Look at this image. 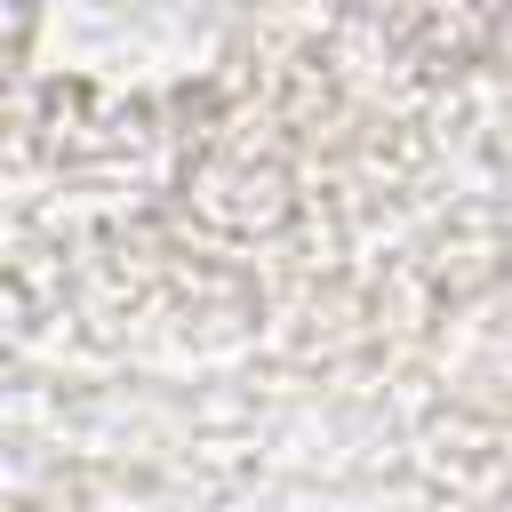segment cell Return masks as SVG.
<instances>
[{
    "label": "cell",
    "mask_w": 512,
    "mask_h": 512,
    "mask_svg": "<svg viewBox=\"0 0 512 512\" xmlns=\"http://www.w3.org/2000/svg\"><path fill=\"white\" fill-rule=\"evenodd\" d=\"M248 24V0H24V56L80 96H184Z\"/></svg>",
    "instance_id": "6da1fadb"
}]
</instances>
